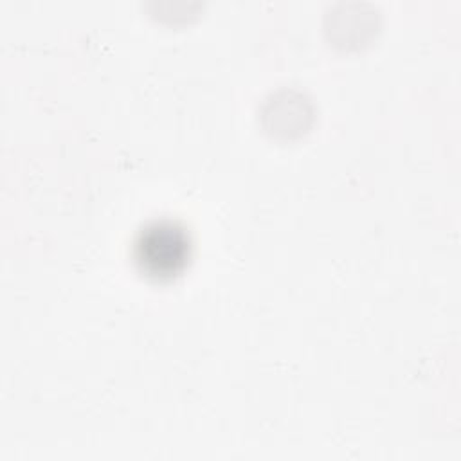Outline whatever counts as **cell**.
<instances>
[{
    "label": "cell",
    "mask_w": 461,
    "mask_h": 461,
    "mask_svg": "<svg viewBox=\"0 0 461 461\" xmlns=\"http://www.w3.org/2000/svg\"><path fill=\"white\" fill-rule=\"evenodd\" d=\"M189 256V240L184 229L171 221L146 227L135 243V258L144 272L155 277L175 276Z\"/></svg>",
    "instance_id": "cell-1"
}]
</instances>
